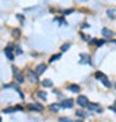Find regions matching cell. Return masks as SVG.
<instances>
[{
  "label": "cell",
  "instance_id": "obj_1",
  "mask_svg": "<svg viewBox=\"0 0 116 122\" xmlns=\"http://www.w3.org/2000/svg\"><path fill=\"white\" fill-rule=\"evenodd\" d=\"M95 76H96V79H99V80L104 84V86H105V87H111V83H109V80L107 79V76H105L104 73H101V72H96Z\"/></svg>",
  "mask_w": 116,
  "mask_h": 122
},
{
  "label": "cell",
  "instance_id": "obj_2",
  "mask_svg": "<svg viewBox=\"0 0 116 122\" xmlns=\"http://www.w3.org/2000/svg\"><path fill=\"white\" fill-rule=\"evenodd\" d=\"M12 71H14V75H15V77H16V80H18V83H23V81H24V76H23V73L18 69L16 66H12Z\"/></svg>",
  "mask_w": 116,
  "mask_h": 122
},
{
  "label": "cell",
  "instance_id": "obj_3",
  "mask_svg": "<svg viewBox=\"0 0 116 122\" xmlns=\"http://www.w3.org/2000/svg\"><path fill=\"white\" fill-rule=\"evenodd\" d=\"M77 103L81 106V107H88V105H89V100H88V98H86V96L80 95L77 98Z\"/></svg>",
  "mask_w": 116,
  "mask_h": 122
},
{
  "label": "cell",
  "instance_id": "obj_4",
  "mask_svg": "<svg viewBox=\"0 0 116 122\" xmlns=\"http://www.w3.org/2000/svg\"><path fill=\"white\" fill-rule=\"evenodd\" d=\"M88 109L90 110V111H96V113H103V107L100 105H97V103H89L88 105Z\"/></svg>",
  "mask_w": 116,
  "mask_h": 122
},
{
  "label": "cell",
  "instance_id": "obj_5",
  "mask_svg": "<svg viewBox=\"0 0 116 122\" xmlns=\"http://www.w3.org/2000/svg\"><path fill=\"white\" fill-rule=\"evenodd\" d=\"M73 105H74L73 99H66V100H64V102L61 103V107H64V109H72Z\"/></svg>",
  "mask_w": 116,
  "mask_h": 122
},
{
  "label": "cell",
  "instance_id": "obj_6",
  "mask_svg": "<svg viewBox=\"0 0 116 122\" xmlns=\"http://www.w3.org/2000/svg\"><path fill=\"white\" fill-rule=\"evenodd\" d=\"M46 68H47L46 64H39V65H37V68H35V73L39 76V75H42L43 72L46 71Z\"/></svg>",
  "mask_w": 116,
  "mask_h": 122
},
{
  "label": "cell",
  "instance_id": "obj_7",
  "mask_svg": "<svg viewBox=\"0 0 116 122\" xmlns=\"http://www.w3.org/2000/svg\"><path fill=\"white\" fill-rule=\"evenodd\" d=\"M101 34H103V37H105V38H111L112 35H113V31L107 29V27H104V29H101Z\"/></svg>",
  "mask_w": 116,
  "mask_h": 122
},
{
  "label": "cell",
  "instance_id": "obj_8",
  "mask_svg": "<svg viewBox=\"0 0 116 122\" xmlns=\"http://www.w3.org/2000/svg\"><path fill=\"white\" fill-rule=\"evenodd\" d=\"M80 64H90V57L88 56V54H80Z\"/></svg>",
  "mask_w": 116,
  "mask_h": 122
},
{
  "label": "cell",
  "instance_id": "obj_9",
  "mask_svg": "<svg viewBox=\"0 0 116 122\" xmlns=\"http://www.w3.org/2000/svg\"><path fill=\"white\" fill-rule=\"evenodd\" d=\"M4 54L7 56L8 60H14V53H12V48H11V46H7V48L4 49Z\"/></svg>",
  "mask_w": 116,
  "mask_h": 122
},
{
  "label": "cell",
  "instance_id": "obj_10",
  "mask_svg": "<svg viewBox=\"0 0 116 122\" xmlns=\"http://www.w3.org/2000/svg\"><path fill=\"white\" fill-rule=\"evenodd\" d=\"M18 110H22L20 106H15V107H8V109H4V110H3V113L11 114V113H15V111H18Z\"/></svg>",
  "mask_w": 116,
  "mask_h": 122
},
{
  "label": "cell",
  "instance_id": "obj_11",
  "mask_svg": "<svg viewBox=\"0 0 116 122\" xmlns=\"http://www.w3.org/2000/svg\"><path fill=\"white\" fill-rule=\"evenodd\" d=\"M60 107H61V105H58V103H54V105H50V106H49V110H50L51 113H58Z\"/></svg>",
  "mask_w": 116,
  "mask_h": 122
},
{
  "label": "cell",
  "instance_id": "obj_12",
  "mask_svg": "<svg viewBox=\"0 0 116 122\" xmlns=\"http://www.w3.org/2000/svg\"><path fill=\"white\" fill-rule=\"evenodd\" d=\"M28 76H30L31 79V81H38V75L35 73V72H32V71H28Z\"/></svg>",
  "mask_w": 116,
  "mask_h": 122
},
{
  "label": "cell",
  "instance_id": "obj_13",
  "mask_svg": "<svg viewBox=\"0 0 116 122\" xmlns=\"http://www.w3.org/2000/svg\"><path fill=\"white\" fill-rule=\"evenodd\" d=\"M30 109H31V110H38V111H42V110H43V106L39 105V103H34V105H30Z\"/></svg>",
  "mask_w": 116,
  "mask_h": 122
},
{
  "label": "cell",
  "instance_id": "obj_14",
  "mask_svg": "<svg viewBox=\"0 0 116 122\" xmlns=\"http://www.w3.org/2000/svg\"><path fill=\"white\" fill-rule=\"evenodd\" d=\"M69 90L72 92H80V86H77V84H70L69 86Z\"/></svg>",
  "mask_w": 116,
  "mask_h": 122
},
{
  "label": "cell",
  "instance_id": "obj_15",
  "mask_svg": "<svg viewBox=\"0 0 116 122\" xmlns=\"http://www.w3.org/2000/svg\"><path fill=\"white\" fill-rule=\"evenodd\" d=\"M107 14H108V16L112 18V19H113V18H116V10H108Z\"/></svg>",
  "mask_w": 116,
  "mask_h": 122
},
{
  "label": "cell",
  "instance_id": "obj_16",
  "mask_svg": "<svg viewBox=\"0 0 116 122\" xmlns=\"http://www.w3.org/2000/svg\"><path fill=\"white\" fill-rule=\"evenodd\" d=\"M43 86H45V87H51L53 81L50 80V79H46V80H43Z\"/></svg>",
  "mask_w": 116,
  "mask_h": 122
},
{
  "label": "cell",
  "instance_id": "obj_17",
  "mask_svg": "<svg viewBox=\"0 0 116 122\" xmlns=\"http://www.w3.org/2000/svg\"><path fill=\"white\" fill-rule=\"evenodd\" d=\"M92 42H93V44H96V46H97V48H100V46H103V45H104L103 39H99V41H92Z\"/></svg>",
  "mask_w": 116,
  "mask_h": 122
},
{
  "label": "cell",
  "instance_id": "obj_18",
  "mask_svg": "<svg viewBox=\"0 0 116 122\" xmlns=\"http://www.w3.org/2000/svg\"><path fill=\"white\" fill-rule=\"evenodd\" d=\"M61 58V54H54V56H51V58H50V62H54V61L60 60Z\"/></svg>",
  "mask_w": 116,
  "mask_h": 122
},
{
  "label": "cell",
  "instance_id": "obj_19",
  "mask_svg": "<svg viewBox=\"0 0 116 122\" xmlns=\"http://www.w3.org/2000/svg\"><path fill=\"white\" fill-rule=\"evenodd\" d=\"M38 96L41 98V99H43V100H45L47 95H46V92H45V91H39V92H38Z\"/></svg>",
  "mask_w": 116,
  "mask_h": 122
},
{
  "label": "cell",
  "instance_id": "obj_20",
  "mask_svg": "<svg viewBox=\"0 0 116 122\" xmlns=\"http://www.w3.org/2000/svg\"><path fill=\"white\" fill-rule=\"evenodd\" d=\"M69 48H70V44H64L62 45V48H61V50H62V52H66Z\"/></svg>",
  "mask_w": 116,
  "mask_h": 122
},
{
  "label": "cell",
  "instance_id": "obj_21",
  "mask_svg": "<svg viewBox=\"0 0 116 122\" xmlns=\"http://www.w3.org/2000/svg\"><path fill=\"white\" fill-rule=\"evenodd\" d=\"M76 114H77V117H81V118H85L86 117V114L84 113V111H77Z\"/></svg>",
  "mask_w": 116,
  "mask_h": 122
},
{
  "label": "cell",
  "instance_id": "obj_22",
  "mask_svg": "<svg viewBox=\"0 0 116 122\" xmlns=\"http://www.w3.org/2000/svg\"><path fill=\"white\" fill-rule=\"evenodd\" d=\"M19 34H20V31L18 30V29H16V30H14V31H12V35L15 37V38H18V37H19Z\"/></svg>",
  "mask_w": 116,
  "mask_h": 122
},
{
  "label": "cell",
  "instance_id": "obj_23",
  "mask_svg": "<svg viewBox=\"0 0 116 122\" xmlns=\"http://www.w3.org/2000/svg\"><path fill=\"white\" fill-rule=\"evenodd\" d=\"M60 122H72V119H70V118L64 117V118H60Z\"/></svg>",
  "mask_w": 116,
  "mask_h": 122
},
{
  "label": "cell",
  "instance_id": "obj_24",
  "mask_svg": "<svg viewBox=\"0 0 116 122\" xmlns=\"http://www.w3.org/2000/svg\"><path fill=\"white\" fill-rule=\"evenodd\" d=\"M81 37H82V39H85V41H90V38H89V35H85V34H81Z\"/></svg>",
  "mask_w": 116,
  "mask_h": 122
},
{
  "label": "cell",
  "instance_id": "obj_25",
  "mask_svg": "<svg viewBox=\"0 0 116 122\" xmlns=\"http://www.w3.org/2000/svg\"><path fill=\"white\" fill-rule=\"evenodd\" d=\"M109 110H111V111H115V113H116V102H115V106H109Z\"/></svg>",
  "mask_w": 116,
  "mask_h": 122
},
{
  "label": "cell",
  "instance_id": "obj_26",
  "mask_svg": "<svg viewBox=\"0 0 116 122\" xmlns=\"http://www.w3.org/2000/svg\"><path fill=\"white\" fill-rule=\"evenodd\" d=\"M72 12H73V10H68V11H65V15H68V14H72Z\"/></svg>",
  "mask_w": 116,
  "mask_h": 122
},
{
  "label": "cell",
  "instance_id": "obj_27",
  "mask_svg": "<svg viewBox=\"0 0 116 122\" xmlns=\"http://www.w3.org/2000/svg\"><path fill=\"white\" fill-rule=\"evenodd\" d=\"M81 27H82V29H88V27H89V25H88V23H84Z\"/></svg>",
  "mask_w": 116,
  "mask_h": 122
},
{
  "label": "cell",
  "instance_id": "obj_28",
  "mask_svg": "<svg viewBox=\"0 0 116 122\" xmlns=\"http://www.w3.org/2000/svg\"><path fill=\"white\" fill-rule=\"evenodd\" d=\"M18 19H19V20H20V22H23V16H22L20 14H19V15H18Z\"/></svg>",
  "mask_w": 116,
  "mask_h": 122
},
{
  "label": "cell",
  "instance_id": "obj_29",
  "mask_svg": "<svg viewBox=\"0 0 116 122\" xmlns=\"http://www.w3.org/2000/svg\"><path fill=\"white\" fill-rule=\"evenodd\" d=\"M76 122H81V121H76Z\"/></svg>",
  "mask_w": 116,
  "mask_h": 122
},
{
  "label": "cell",
  "instance_id": "obj_30",
  "mask_svg": "<svg viewBox=\"0 0 116 122\" xmlns=\"http://www.w3.org/2000/svg\"><path fill=\"white\" fill-rule=\"evenodd\" d=\"M115 88H116V86H115Z\"/></svg>",
  "mask_w": 116,
  "mask_h": 122
}]
</instances>
